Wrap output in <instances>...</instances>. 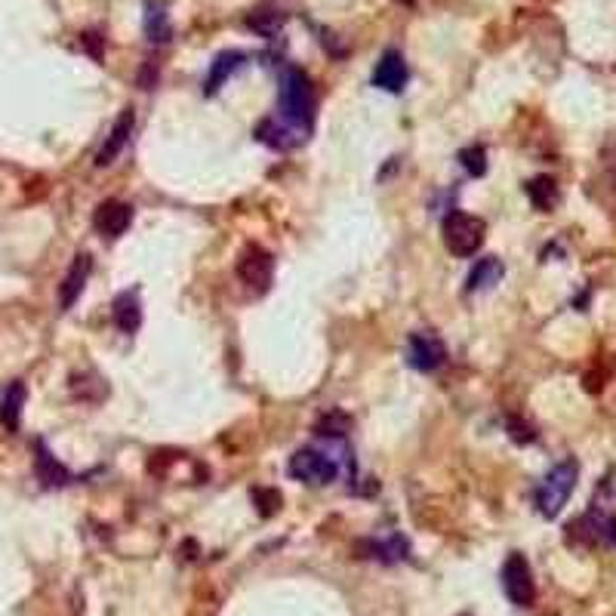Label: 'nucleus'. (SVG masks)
Wrapping results in <instances>:
<instances>
[{
    "instance_id": "5701e85b",
    "label": "nucleus",
    "mask_w": 616,
    "mask_h": 616,
    "mask_svg": "<svg viewBox=\"0 0 616 616\" xmlns=\"http://www.w3.org/2000/svg\"><path fill=\"white\" fill-rule=\"evenodd\" d=\"M253 500H256V509H259L262 518H272L274 511L281 509V494L272 487H262V490H253Z\"/></svg>"
},
{
    "instance_id": "aec40b11",
    "label": "nucleus",
    "mask_w": 616,
    "mask_h": 616,
    "mask_svg": "<svg viewBox=\"0 0 616 616\" xmlns=\"http://www.w3.org/2000/svg\"><path fill=\"white\" fill-rule=\"evenodd\" d=\"M145 34H148L155 44H167L170 40V19L164 6L148 4V13H145Z\"/></svg>"
},
{
    "instance_id": "393cba45",
    "label": "nucleus",
    "mask_w": 616,
    "mask_h": 616,
    "mask_svg": "<svg viewBox=\"0 0 616 616\" xmlns=\"http://www.w3.org/2000/svg\"><path fill=\"white\" fill-rule=\"evenodd\" d=\"M278 25H281V16H272V10H259L256 16H250V29L259 34H268V38L278 31Z\"/></svg>"
},
{
    "instance_id": "dca6fc26",
    "label": "nucleus",
    "mask_w": 616,
    "mask_h": 616,
    "mask_svg": "<svg viewBox=\"0 0 616 616\" xmlns=\"http://www.w3.org/2000/svg\"><path fill=\"white\" fill-rule=\"evenodd\" d=\"M505 274V266L496 256H484V259L475 262V268L468 272V281H466V290L468 293H477V290H490L496 287V283L502 281Z\"/></svg>"
},
{
    "instance_id": "6ab92c4d",
    "label": "nucleus",
    "mask_w": 616,
    "mask_h": 616,
    "mask_svg": "<svg viewBox=\"0 0 616 616\" xmlns=\"http://www.w3.org/2000/svg\"><path fill=\"white\" fill-rule=\"evenodd\" d=\"M527 198H530V204L536 207V210H543V213L555 210V204H558V182L552 176L530 179V182H527Z\"/></svg>"
},
{
    "instance_id": "412c9836",
    "label": "nucleus",
    "mask_w": 616,
    "mask_h": 616,
    "mask_svg": "<svg viewBox=\"0 0 616 616\" xmlns=\"http://www.w3.org/2000/svg\"><path fill=\"white\" fill-rule=\"evenodd\" d=\"M460 164L468 170V176H484L487 173V151H484V145H468V148L460 151Z\"/></svg>"
},
{
    "instance_id": "6e6552de",
    "label": "nucleus",
    "mask_w": 616,
    "mask_h": 616,
    "mask_svg": "<svg viewBox=\"0 0 616 616\" xmlns=\"http://www.w3.org/2000/svg\"><path fill=\"white\" fill-rule=\"evenodd\" d=\"M238 278L256 293H266L268 283L274 278V259L262 247H247L244 256L238 259Z\"/></svg>"
},
{
    "instance_id": "39448f33",
    "label": "nucleus",
    "mask_w": 616,
    "mask_h": 616,
    "mask_svg": "<svg viewBox=\"0 0 616 616\" xmlns=\"http://www.w3.org/2000/svg\"><path fill=\"white\" fill-rule=\"evenodd\" d=\"M502 588L515 607H530L536 601V583H533V570L527 558L521 552H511L502 564Z\"/></svg>"
},
{
    "instance_id": "f8f14e48",
    "label": "nucleus",
    "mask_w": 616,
    "mask_h": 616,
    "mask_svg": "<svg viewBox=\"0 0 616 616\" xmlns=\"http://www.w3.org/2000/svg\"><path fill=\"white\" fill-rule=\"evenodd\" d=\"M34 472H38L40 487H46V490L72 484V472H68L56 456L50 453V447H46L44 441H38V444H34Z\"/></svg>"
},
{
    "instance_id": "9d476101",
    "label": "nucleus",
    "mask_w": 616,
    "mask_h": 616,
    "mask_svg": "<svg viewBox=\"0 0 616 616\" xmlns=\"http://www.w3.org/2000/svg\"><path fill=\"white\" fill-rule=\"evenodd\" d=\"M130 223H133V207L123 204V200H105L93 216V225L102 238H121Z\"/></svg>"
},
{
    "instance_id": "a211bd4d",
    "label": "nucleus",
    "mask_w": 616,
    "mask_h": 616,
    "mask_svg": "<svg viewBox=\"0 0 616 616\" xmlns=\"http://www.w3.org/2000/svg\"><path fill=\"white\" fill-rule=\"evenodd\" d=\"M367 549L373 552L370 558L383 561V564H394V561H404L410 555V545L401 533H392L389 539H373V543H367Z\"/></svg>"
},
{
    "instance_id": "0eeeda50",
    "label": "nucleus",
    "mask_w": 616,
    "mask_h": 616,
    "mask_svg": "<svg viewBox=\"0 0 616 616\" xmlns=\"http://www.w3.org/2000/svg\"><path fill=\"white\" fill-rule=\"evenodd\" d=\"M447 361V345L441 342L435 333H410L407 339V364L413 367V370H422V373H432L438 370V367H444Z\"/></svg>"
},
{
    "instance_id": "20e7f679",
    "label": "nucleus",
    "mask_w": 616,
    "mask_h": 616,
    "mask_svg": "<svg viewBox=\"0 0 616 616\" xmlns=\"http://www.w3.org/2000/svg\"><path fill=\"white\" fill-rule=\"evenodd\" d=\"M287 472L302 484H315V487H324V484H333L339 477V462L333 456L321 453L315 447H302L290 456Z\"/></svg>"
},
{
    "instance_id": "4468645a",
    "label": "nucleus",
    "mask_w": 616,
    "mask_h": 616,
    "mask_svg": "<svg viewBox=\"0 0 616 616\" xmlns=\"http://www.w3.org/2000/svg\"><path fill=\"white\" fill-rule=\"evenodd\" d=\"M112 317L114 324L123 330V333L133 336L142 324V306H139V290H123L121 296H114L112 306Z\"/></svg>"
},
{
    "instance_id": "423d86ee",
    "label": "nucleus",
    "mask_w": 616,
    "mask_h": 616,
    "mask_svg": "<svg viewBox=\"0 0 616 616\" xmlns=\"http://www.w3.org/2000/svg\"><path fill=\"white\" fill-rule=\"evenodd\" d=\"M570 536H579L586 545H616V515L595 502L579 521L570 524Z\"/></svg>"
},
{
    "instance_id": "9b49d317",
    "label": "nucleus",
    "mask_w": 616,
    "mask_h": 616,
    "mask_svg": "<svg viewBox=\"0 0 616 616\" xmlns=\"http://www.w3.org/2000/svg\"><path fill=\"white\" fill-rule=\"evenodd\" d=\"M89 272H93V256H87V253L74 256L72 268L65 272V281H62V287H59V306L62 308H72L74 302L80 300V293H84V287L89 281Z\"/></svg>"
},
{
    "instance_id": "7ed1b4c3",
    "label": "nucleus",
    "mask_w": 616,
    "mask_h": 616,
    "mask_svg": "<svg viewBox=\"0 0 616 616\" xmlns=\"http://www.w3.org/2000/svg\"><path fill=\"white\" fill-rule=\"evenodd\" d=\"M441 234H444V244L453 256H475L481 250L484 238H487V225L481 216L462 210H450L441 223Z\"/></svg>"
},
{
    "instance_id": "f3484780",
    "label": "nucleus",
    "mask_w": 616,
    "mask_h": 616,
    "mask_svg": "<svg viewBox=\"0 0 616 616\" xmlns=\"http://www.w3.org/2000/svg\"><path fill=\"white\" fill-rule=\"evenodd\" d=\"M22 407H25V385L13 383L6 389L4 401H0V422H4L10 432H16L19 422H22Z\"/></svg>"
},
{
    "instance_id": "ddd939ff",
    "label": "nucleus",
    "mask_w": 616,
    "mask_h": 616,
    "mask_svg": "<svg viewBox=\"0 0 616 616\" xmlns=\"http://www.w3.org/2000/svg\"><path fill=\"white\" fill-rule=\"evenodd\" d=\"M133 127H136V117H133V112L127 108V112L117 117V123L112 127V133H108V139L102 142L99 155H96V164H99V167H108V164H112L114 157L121 155L123 145H127L130 136H133Z\"/></svg>"
},
{
    "instance_id": "f03ea898",
    "label": "nucleus",
    "mask_w": 616,
    "mask_h": 616,
    "mask_svg": "<svg viewBox=\"0 0 616 616\" xmlns=\"http://www.w3.org/2000/svg\"><path fill=\"white\" fill-rule=\"evenodd\" d=\"M577 481H579V462L577 460H564L558 462V466L549 468V475L539 481L536 487V509L543 518H558L561 509L567 505V500L573 496V490H577Z\"/></svg>"
},
{
    "instance_id": "4be33fe9",
    "label": "nucleus",
    "mask_w": 616,
    "mask_h": 616,
    "mask_svg": "<svg viewBox=\"0 0 616 616\" xmlns=\"http://www.w3.org/2000/svg\"><path fill=\"white\" fill-rule=\"evenodd\" d=\"M345 428H349V417H342V413H327L321 422H317V435L321 438H342Z\"/></svg>"
},
{
    "instance_id": "1a4fd4ad",
    "label": "nucleus",
    "mask_w": 616,
    "mask_h": 616,
    "mask_svg": "<svg viewBox=\"0 0 616 616\" xmlns=\"http://www.w3.org/2000/svg\"><path fill=\"white\" fill-rule=\"evenodd\" d=\"M407 78H410V68H407V62L398 50L383 53L376 68H373V87L389 89V93H401L407 87Z\"/></svg>"
},
{
    "instance_id": "b1692460",
    "label": "nucleus",
    "mask_w": 616,
    "mask_h": 616,
    "mask_svg": "<svg viewBox=\"0 0 616 616\" xmlns=\"http://www.w3.org/2000/svg\"><path fill=\"white\" fill-rule=\"evenodd\" d=\"M505 428H509V438L518 441V444H533V441H536V428H533L530 422L518 419V417L505 419Z\"/></svg>"
},
{
    "instance_id": "a878e982",
    "label": "nucleus",
    "mask_w": 616,
    "mask_h": 616,
    "mask_svg": "<svg viewBox=\"0 0 616 616\" xmlns=\"http://www.w3.org/2000/svg\"><path fill=\"white\" fill-rule=\"evenodd\" d=\"M401 4H407V6H410V4H417V0H401Z\"/></svg>"
},
{
    "instance_id": "f257e3e1",
    "label": "nucleus",
    "mask_w": 616,
    "mask_h": 616,
    "mask_svg": "<svg viewBox=\"0 0 616 616\" xmlns=\"http://www.w3.org/2000/svg\"><path fill=\"white\" fill-rule=\"evenodd\" d=\"M311 127H315V89H311V80L300 68H287L281 74L278 114L266 117L256 127V136H259V142L283 151L306 142Z\"/></svg>"
},
{
    "instance_id": "2eb2a0df",
    "label": "nucleus",
    "mask_w": 616,
    "mask_h": 616,
    "mask_svg": "<svg viewBox=\"0 0 616 616\" xmlns=\"http://www.w3.org/2000/svg\"><path fill=\"white\" fill-rule=\"evenodd\" d=\"M244 62H247V56H244V53H238V50L219 53V56L213 59V65H210V74H207V96L219 93L225 80L232 78L238 68H244Z\"/></svg>"
}]
</instances>
